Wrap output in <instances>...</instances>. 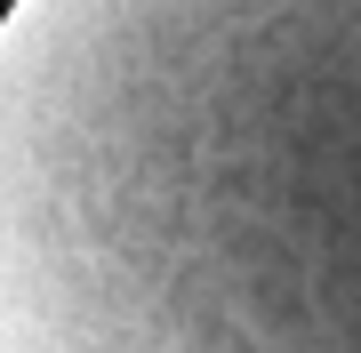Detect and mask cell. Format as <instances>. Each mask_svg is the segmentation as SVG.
I'll use <instances>...</instances> for the list:
<instances>
[{
    "instance_id": "obj_1",
    "label": "cell",
    "mask_w": 361,
    "mask_h": 353,
    "mask_svg": "<svg viewBox=\"0 0 361 353\" xmlns=\"http://www.w3.org/2000/svg\"><path fill=\"white\" fill-rule=\"evenodd\" d=\"M0 353H361V0H8Z\"/></svg>"
}]
</instances>
